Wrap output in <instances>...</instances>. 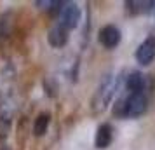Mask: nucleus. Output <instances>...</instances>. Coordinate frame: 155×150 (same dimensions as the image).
<instances>
[{"label": "nucleus", "instance_id": "1", "mask_svg": "<svg viewBox=\"0 0 155 150\" xmlns=\"http://www.w3.org/2000/svg\"><path fill=\"white\" fill-rule=\"evenodd\" d=\"M147 110V96L143 93H131L124 101L117 103L115 114L122 117H140Z\"/></svg>", "mask_w": 155, "mask_h": 150}, {"label": "nucleus", "instance_id": "2", "mask_svg": "<svg viewBox=\"0 0 155 150\" xmlns=\"http://www.w3.org/2000/svg\"><path fill=\"white\" fill-rule=\"evenodd\" d=\"M117 87V82H113L112 75H106L103 82L99 84L98 91H96V96L92 100V110L94 112H103L106 108V105L110 103L113 96V89Z\"/></svg>", "mask_w": 155, "mask_h": 150}, {"label": "nucleus", "instance_id": "3", "mask_svg": "<svg viewBox=\"0 0 155 150\" xmlns=\"http://www.w3.org/2000/svg\"><path fill=\"white\" fill-rule=\"evenodd\" d=\"M80 21V9L73 2H63V7L59 11V26L64 30L75 28Z\"/></svg>", "mask_w": 155, "mask_h": 150}, {"label": "nucleus", "instance_id": "4", "mask_svg": "<svg viewBox=\"0 0 155 150\" xmlns=\"http://www.w3.org/2000/svg\"><path fill=\"white\" fill-rule=\"evenodd\" d=\"M136 59L141 65H150L155 59V35L147 37V40L141 44L136 51Z\"/></svg>", "mask_w": 155, "mask_h": 150}, {"label": "nucleus", "instance_id": "5", "mask_svg": "<svg viewBox=\"0 0 155 150\" xmlns=\"http://www.w3.org/2000/svg\"><path fill=\"white\" fill-rule=\"evenodd\" d=\"M120 42V30L113 25H106L99 30V44L106 49H113Z\"/></svg>", "mask_w": 155, "mask_h": 150}, {"label": "nucleus", "instance_id": "6", "mask_svg": "<svg viewBox=\"0 0 155 150\" xmlns=\"http://www.w3.org/2000/svg\"><path fill=\"white\" fill-rule=\"evenodd\" d=\"M113 140V129L110 124H101L96 131V138H94V143H96V148H108L110 143Z\"/></svg>", "mask_w": 155, "mask_h": 150}, {"label": "nucleus", "instance_id": "7", "mask_svg": "<svg viewBox=\"0 0 155 150\" xmlns=\"http://www.w3.org/2000/svg\"><path fill=\"white\" fill-rule=\"evenodd\" d=\"M47 38H49V44L52 47H63L64 44L68 42V32H66L63 26L56 25L54 28H51Z\"/></svg>", "mask_w": 155, "mask_h": 150}, {"label": "nucleus", "instance_id": "8", "mask_svg": "<svg viewBox=\"0 0 155 150\" xmlns=\"http://www.w3.org/2000/svg\"><path fill=\"white\" fill-rule=\"evenodd\" d=\"M126 86L131 93H143V89H145V79H143V75H141L140 72H133L127 77Z\"/></svg>", "mask_w": 155, "mask_h": 150}, {"label": "nucleus", "instance_id": "9", "mask_svg": "<svg viewBox=\"0 0 155 150\" xmlns=\"http://www.w3.org/2000/svg\"><path fill=\"white\" fill-rule=\"evenodd\" d=\"M49 122H51V115L42 112V114L35 119V124H33V133H35V136L45 135V131L49 128Z\"/></svg>", "mask_w": 155, "mask_h": 150}, {"label": "nucleus", "instance_id": "10", "mask_svg": "<svg viewBox=\"0 0 155 150\" xmlns=\"http://www.w3.org/2000/svg\"><path fill=\"white\" fill-rule=\"evenodd\" d=\"M126 5L131 12H150L155 7V2H127Z\"/></svg>", "mask_w": 155, "mask_h": 150}, {"label": "nucleus", "instance_id": "11", "mask_svg": "<svg viewBox=\"0 0 155 150\" xmlns=\"http://www.w3.org/2000/svg\"><path fill=\"white\" fill-rule=\"evenodd\" d=\"M0 150H9L7 147H0Z\"/></svg>", "mask_w": 155, "mask_h": 150}]
</instances>
